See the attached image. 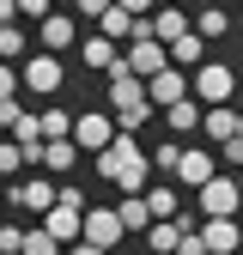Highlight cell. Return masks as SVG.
Wrapping results in <instances>:
<instances>
[{"label": "cell", "instance_id": "d6986e66", "mask_svg": "<svg viewBox=\"0 0 243 255\" xmlns=\"http://www.w3.org/2000/svg\"><path fill=\"white\" fill-rule=\"evenodd\" d=\"M73 158H79V146H73V140H43V176L73 170Z\"/></svg>", "mask_w": 243, "mask_h": 255}, {"label": "cell", "instance_id": "836d02e7", "mask_svg": "<svg viewBox=\"0 0 243 255\" xmlns=\"http://www.w3.org/2000/svg\"><path fill=\"white\" fill-rule=\"evenodd\" d=\"M176 255H213V249H207V237H201V231H182V243H176Z\"/></svg>", "mask_w": 243, "mask_h": 255}, {"label": "cell", "instance_id": "8992f818", "mask_svg": "<svg viewBox=\"0 0 243 255\" xmlns=\"http://www.w3.org/2000/svg\"><path fill=\"white\" fill-rule=\"evenodd\" d=\"M6 201H12V207H24V213H43V219H49V213H55V201H61V188H55L49 176H18Z\"/></svg>", "mask_w": 243, "mask_h": 255}, {"label": "cell", "instance_id": "8fae6325", "mask_svg": "<svg viewBox=\"0 0 243 255\" xmlns=\"http://www.w3.org/2000/svg\"><path fill=\"white\" fill-rule=\"evenodd\" d=\"M213 176H219V170H213V152H201V146H182V164H176V182H182V188H195V195H201V188H207Z\"/></svg>", "mask_w": 243, "mask_h": 255}, {"label": "cell", "instance_id": "52a82bcc", "mask_svg": "<svg viewBox=\"0 0 243 255\" xmlns=\"http://www.w3.org/2000/svg\"><path fill=\"white\" fill-rule=\"evenodd\" d=\"M122 237H128V225H122V213H116V207H91V213H85V243H91V249H104V255H110Z\"/></svg>", "mask_w": 243, "mask_h": 255}, {"label": "cell", "instance_id": "f35d334b", "mask_svg": "<svg viewBox=\"0 0 243 255\" xmlns=\"http://www.w3.org/2000/svg\"><path fill=\"white\" fill-rule=\"evenodd\" d=\"M73 255H104V249H91V243H73Z\"/></svg>", "mask_w": 243, "mask_h": 255}, {"label": "cell", "instance_id": "4dcf8cb0", "mask_svg": "<svg viewBox=\"0 0 243 255\" xmlns=\"http://www.w3.org/2000/svg\"><path fill=\"white\" fill-rule=\"evenodd\" d=\"M152 164H158V170H170V176H176V164H182V146H176V140H164L158 152H152Z\"/></svg>", "mask_w": 243, "mask_h": 255}, {"label": "cell", "instance_id": "74e56055", "mask_svg": "<svg viewBox=\"0 0 243 255\" xmlns=\"http://www.w3.org/2000/svg\"><path fill=\"white\" fill-rule=\"evenodd\" d=\"M12 18H18V0H0V30H6Z\"/></svg>", "mask_w": 243, "mask_h": 255}, {"label": "cell", "instance_id": "4fadbf2b", "mask_svg": "<svg viewBox=\"0 0 243 255\" xmlns=\"http://www.w3.org/2000/svg\"><path fill=\"white\" fill-rule=\"evenodd\" d=\"M37 37H43V55H67L73 49V12H49L37 24Z\"/></svg>", "mask_w": 243, "mask_h": 255}, {"label": "cell", "instance_id": "e0dca14e", "mask_svg": "<svg viewBox=\"0 0 243 255\" xmlns=\"http://www.w3.org/2000/svg\"><path fill=\"white\" fill-rule=\"evenodd\" d=\"M79 61H85V67H104V73H116V67H122V55H116V43L104 37V30L79 43Z\"/></svg>", "mask_w": 243, "mask_h": 255}, {"label": "cell", "instance_id": "f1b7e54d", "mask_svg": "<svg viewBox=\"0 0 243 255\" xmlns=\"http://www.w3.org/2000/svg\"><path fill=\"white\" fill-rule=\"evenodd\" d=\"M30 158H24V146L18 140H0V170H24Z\"/></svg>", "mask_w": 243, "mask_h": 255}, {"label": "cell", "instance_id": "603a6c76", "mask_svg": "<svg viewBox=\"0 0 243 255\" xmlns=\"http://www.w3.org/2000/svg\"><path fill=\"white\" fill-rule=\"evenodd\" d=\"M146 243H152V255H176L182 225H176V219H170V225H152V231H146Z\"/></svg>", "mask_w": 243, "mask_h": 255}, {"label": "cell", "instance_id": "83f0119b", "mask_svg": "<svg viewBox=\"0 0 243 255\" xmlns=\"http://www.w3.org/2000/svg\"><path fill=\"white\" fill-rule=\"evenodd\" d=\"M18 85H24V73H18V67H6V61H0V104H12V98H18Z\"/></svg>", "mask_w": 243, "mask_h": 255}, {"label": "cell", "instance_id": "b9f144b4", "mask_svg": "<svg viewBox=\"0 0 243 255\" xmlns=\"http://www.w3.org/2000/svg\"><path fill=\"white\" fill-rule=\"evenodd\" d=\"M164 6H176V0H164Z\"/></svg>", "mask_w": 243, "mask_h": 255}, {"label": "cell", "instance_id": "ffe728a7", "mask_svg": "<svg viewBox=\"0 0 243 255\" xmlns=\"http://www.w3.org/2000/svg\"><path fill=\"white\" fill-rule=\"evenodd\" d=\"M164 122H170V140H176V134H189V128H201V122H207V110L189 98V104H170V110H164Z\"/></svg>", "mask_w": 243, "mask_h": 255}, {"label": "cell", "instance_id": "4316f807", "mask_svg": "<svg viewBox=\"0 0 243 255\" xmlns=\"http://www.w3.org/2000/svg\"><path fill=\"white\" fill-rule=\"evenodd\" d=\"M146 122H152V104H140V110H128V116H116V128H122V134H128V140L140 134Z\"/></svg>", "mask_w": 243, "mask_h": 255}, {"label": "cell", "instance_id": "7bdbcfd3", "mask_svg": "<svg viewBox=\"0 0 243 255\" xmlns=\"http://www.w3.org/2000/svg\"><path fill=\"white\" fill-rule=\"evenodd\" d=\"M0 207H6V195H0Z\"/></svg>", "mask_w": 243, "mask_h": 255}, {"label": "cell", "instance_id": "2e32d148", "mask_svg": "<svg viewBox=\"0 0 243 255\" xmlns=\"http://www.w3.org/2000/svg\"><path fill=\"white\" fill-rule=\"evenodd\" d=\"M201 128H207V140H219V146H225V140H237V134H243V110L219 104V110H207V122H201Z\"/></svg>", "mask_w": 243, "mask_h": 255}, {"label": "cell", "instance_id": "7402d4cb", "mask_svg": "<svg viewBox=\"0 0 243 255\" xmlns=\"http://www.w3.org/2000/svg\"><path fill=\"white\" fill-rule=\"evenodd\" d=\"M116 213H122V225H128V231H152V207H146V195H128Z\"/></svg>", "mask_w": 243, "mask_h": 255}, {"label": "cell", "instance_id": "f546056e", "mask_svg": "<svg viewBox=\"0 0 243 255\" xmlns=\"http://www.w3.org/2000/svg\"><path fill=\"white\" fill-rule=\"evenodd\" d=\"M12 55H24V30H18V24L0 30V61H12Z\"/></svg>", "mask_w": 243, "mask_h": 255}, {"label": "cell", "instance_id": "8d00e7d4", "mask_svg": "<svg viewBox=\"0 0 243 255\" xmlns=\"http://www.w3.org/2000/svg\"><path fill=\"white\" fill-rule=\"evenodd\" d=\"M219 152H225V164H237V170H243V134H237V140H225Z\"/></svg>", "mask_w": 243, "mask_h": 255}, {"label": "cell", "instance_id": "3957f363", "mask_svg": "<svg viewBox=\"0 0 243 255\" xmlns=\"http://www.w3.org/2000/svg\"><path fill=\"white\" fill-rule=\"evenodd\" d=\"M122 134H116V116H104V110H85V116H73V146L79 152H110Z\"/></svg>", "mask_w": 243, "mask_h": 255}, {"label": "cell", "instance_id": "6da1fadb", "mask_svg": "<svg viewBox=\"0 0 243 255\" xmlns=\"http://www.w3.org/2000/svg\"><path fill=\"white\" fill-rule=\"evenodd\" d=\"M98 176H104V182H116V188H128V195H140L146 176H152V158H146L128 134H122L110 152H98Z\"/></svg>", "mask_w": 243, "mask_h": 255}, {"label": "cell", "instance_id": "9c48e42d", "mask_svg": "<svg viewBox=\"0 0 243 255\" xmlns=\"http://www.w3.org/2000/svg\"><path fill=\"white\" fill-rule=\"evenodd\" d=\"M146 98H152V110H170V104H189L195 98V79L189 73H158V79H146Z\"/></svg>", "mask_w": 243, "mask_h": 255}, {"label": "cell", "instance_id": "e575fe53", "mask_svg": "<svg viewBox=\"0 0 243 255\" xmlns=\"http://www.w3.org/2000/svg\"><path fill=\"white\" fill-rule=\"evenodd\" d=\"M18 12H24V18H37V24H43V18L55 12V0H18Z\"/></svg>", "mask_w": 243, "mask_h": 255}, {"label": "cell", "instance_id": "277c9868", "mask_svg": "<svg viewBox=\"0 0 243 255\" xmlns=\"http://www.w3.org/2000/svg\"><path fill=\"white\" fill-rule=\"evenodd\" d=\"M122 67H128L134 79H158V73H170V49H164L158 37H146V43H128Z\"/></svg>", "mask_w": 243, "mask_h": 255}, {"label": "cell", "instance_id": "d590c367", "mask_svg": "<svg viewBox=\"0 0 243 255\" xmlns=\"http://www.w3.org/2000/svg\"><path fill=\"white\" fill-rule=\"evenodd\" d=\"M116 6L134 12V18H152V12H158V0H116Z\"/></svg>", "mask_w": 243, "mask_h": 255}, {"label": "cell", "instance_id": "7c38bea8", "mask_svg": "<svg viewBox=\"0 0 243 255\" xmlns=\"http://www.w3.org/2000/svg\"><path fill=\"white\" fill-rule=\"evenodd\" d=\"M189 30H195V18L182 12V6H158V12H152V37H158L164 49H170V43H182Z\"/></svg>", "mask_w": 243, "mask_h": 255}, {"label": "cell", "instance_id": "9a60e30c", "mask_svg": "<svg viewBox=\"0 0 243 255\" xmlns=\"http://www.w3.org/2000/svg\"><path fill=\"white\" fill-rule=\"evenodd\" d=\"M146 207H152V225H170V219H182V195L170 182H152L146 188Z\"/></svg>", "mask_w": 243, "mask_h": 255}, {"label": "cell", "instance_id": "ac0fdd59", "mask_svg": "<svg viewBox=\"0 0 243 255\" xmlns=\"http://www.w3.org/2000/svg\"><path fill=\"white\" fill-rule=\"evenodd\" d=\"M170 67H207V37L189 30L182 43H170Z\"/></svg>", "mask_w": 243, "mask_h": 255}, {"label": "cell", "instance_id": "1f68e13d", "mask_svg": "<svg viewBox=\"0 0 243 255\" xmlns=\"http://www.w3.org/2000/svg\"><path fill=\"white\" fill-rule=\"evenodd\" d=\"M110 6H116V0H79V6H73V18H91V24H98Z\"/></svg>", "mask_w": 243, "mask_h": 255}, {"label": "cell", "instance_id": "484cf974", "mask_svg": "<svg viewBox=\"0 0 243 255\" xmlns=\"http://www.w3.org/2000/svg\"><path fill=\"white\" fill-rule=\"evenodd\" d=\"M24 231L30 225H12L6 219V225H0V255H24Z\"/></svg>", "mask_w": 243, "mask_h": 255}, {"label": "cell", "instance_id": "ba28073f", "mask_svg": "<svg viewBox=\"0 0 243 255\" xmlns=\"http://www.w3.org/2000/svg\"><path fill=\"white\" fill-rule=\"evenodd\" d=\"M18 73H24V91H37V98H55L61 79H67V73H61V55H30Z\"/></svg>", "mask_w": 243, "mask_h": 255}, {"label": "cell", "instance_id": "44dd1931", "mask_svg": "<svg viewBox=\"0 0 243 255\" xmlns=\"http://www.w3.org/2000/svg\"><path fill=\"white\" fill-rule=\"evenodd\" d=\"M195 30H201L207 43H219L225 30H231V12H225V6H207V12H195Z\"/></svg>", "mask_w": 243, "mask_h": 255}, {"label": "cell", "instance_id": "ab89813d", "mask_svg": "<svg viewBox=\"0 0 243 255\" xmlns=\"http://www.w3.org/2000/svg\"><path fill=\"white\" fill-rule=\"evenodd\" d=\"M61 6H79V0H61Z\"/></svg>", "mask_w": 243, "mask_h": 255}, {"label": "cell", "instance_id": "5bb4252c", "mask_svg": "<svg viewBox=\"0 0 243 255\" xmlns=\"http://www.w3.org/2000/svg\"><path fill=\"white\" fill-rule=\"evenodd\" d=\"M201 237H207L213 255H237V249H243V225H237V219H207Z\"/></svg>", "mask_w": 243, "mask_h": 255}, {"label": "cell", "instance_id": "d4e9b609", "mask_svg": "<svg viewBox=\"0 0 243 255\" xmlns=\"http://www.w3.org/2000/svg\"><path fill=\"white\" fill-rule=\"evenodd\" d=\"M24 255H61V243H55L43 225H30V231H24Z\"/></svg>", "mask_w": 243, "mask_h": 255}, {"label": "cell", "instance_id": "cb8c5ba5", "mask_svg": "<svg viewBox=\"0 0 243 255\" xmlns=\"http://www.w3.org/2000/svg\"><path fill=\"white\" fill-rule=\"evenodd\" d=\"M37 122H43V140H73V116L67 110H43Z\"/></svg>", "mask_w": 243, "mask_h": 255}, {"label": "cell", "instance_id": "60d3db41", "mask_svg": "<svg viewBox=\"0 0 243 255\" xmlns=\"http://www.w3.org/2000/svg\"><path fill=\"white\" fill-rule=\"evenodd\" d=\"M237 188H243V170H237Z\"/></svg>", "mask_w": 243, "mask_h": 255}, {"label": "cell", "instance_id": "5b68a950", "mask_svg": "<svg viewBox=\"0 0 243 255\" xmlns=\"http://www.w3.org/2000/svg\"><path fill=\"white\" fill-rule=\"evenodd\" d=\"M243 207V188H237V176H213L207 188H201V225L207 219H231Z\"/></svg>", "mask_w": 243, "mask_h": 255}, {"label": "cell", "instance_id": "d6a6232c", "mask_svg": "<svg viewBox=\"0 0 243 255\" xmlns=\"http://www.w3.org/2000/svg\"><path fill=\"white\" fill-rule=\"evenodd\" d=\"M24 116H30V110H24V104H18V98H12V104H0V128H6V134H12V128H18V122H24Z\"/></svg>", "mask_w": 243, "mask_h": 255}, {"label": "cell", "instance_id": "7a4b0ae2", "mask_svg": "<svg viewBox=\"0 0 243 255\" xmlns=\"http://www.w3.org/2000/svg\"><path fill=\"white\" fill-rule=\"evenodd\" d=\"M189 79H195V104H201V110H219V104H231V91H237L231 61H207V67H195Z\"/></svg>", "mask_w": 243, "mask_h": 255}, {"label": "cell", "instance_id": "30bf717a", "mask_svg": "<svg viewBox=\"0 0 243 255\" xmlns=\"http://www.w3.org/2000/svg\"><path fill=\"white\" fill-rule=\"evenodd\" d=\"M140 104H152V98H146V79H134L128 67H116V73H110V110L128 116V110H140Z\"/></svg>", "mask_w": 243, "mask_h": 255}]
</instances>
